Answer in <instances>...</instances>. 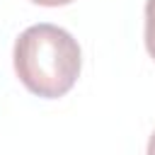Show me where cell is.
Instances as JSON below:
<instances>
[{"label": "cell", "instance_id": "4", "mask_svg": "<svg viewBox=\"0 0 155 155\" xmlns=\"http://www.w3.org/2000/svg\"><path fill=\"white\" fill-rule=\"evenodd\" d=\"M145 155H155V131L150 133V140H148V153Z\"/></svg>", "mask_w": 155, "mask_h": 155}, {"label": "cell", "instance_id": "2", "mask_svg": "<svg viewBox=\"0 0 155 155\" xmlns=\"http://www.w3.org/2000/svg\"><path fill=\"white\" fill-rule=\"evenodd\" d=\"M145 48L155 61V0H145Z\"/></svg>", "mask_w": 155, "mask_h": 155}, {"label": "cell", "instance_id": "3", "mask_svg": "<svg viewBox=\"0 0 155 155\" xmlns=\"http://www.w3.org/2000/svg\"><path fill=\"white\" fill-rule=\"evenodd\" d=\"M34 5H44V7H63V5H70L75 0H29Z\"/></svg>", "mask_w": 155, "mask_h": 155}, {"label": "cell", "instance_id": "1", "mask_svg": "<svg viewBox=\"0 0 155 155\" xmlns=\"http://www.w3.org/2000/svg\"><path fill=\"white\" fill-rule=\"evenodd\" d=\"M19 82L36 97L58 99L73 90L80 78V44L63 27L41 22L27 27L12 51Z\"/></svg>", "mask_w": 155, "mask_h": 155}]
</instances>
